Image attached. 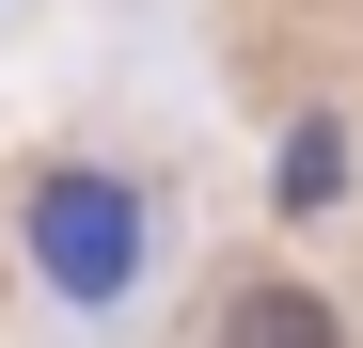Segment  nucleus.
Segmentation results:
<instances>
[{
    "instance_id": "2",
    "label": "nucleus",
    "mask_w": 363,
    "mask_h": 348,
    "mask_svg": "<svg viewBox=\"0 0 363 348\" xmlns=\"http://www.w3.org/2000/svg\"><path fill=\"white\" fill-rule=\"evenodd\" d=\"M221 348H347V317L316 301V285H237V317H221Z\"/></svg>"
},
{
    "instance_id": "1",
    "label": "nucleus",
    "mask_w": 363,
    "mask_h": 348,
    "mask_svg": "<svg viewBox=\"0 0 363 348\" xmlns=\"http://www.w3.org/2000/svg\"><path fill=\"white\" fill-rule=\"evenodd\" d=\"M32 269L79 285V301H111V285L143 269V206L111 190V174H48V190H32Z\"/></svg>"
}]
</instances>
